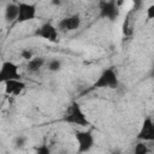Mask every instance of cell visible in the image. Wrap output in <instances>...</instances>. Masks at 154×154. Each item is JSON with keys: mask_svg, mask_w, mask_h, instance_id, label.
Segmentation results:
<instances>
[{"mask_svg": "<svg viewBox=\"0 0 154 154\" xmlns=\"http://www.w3.org/2000/svg\"><path fill=\"white\" fill-rule=\"evenodd\" d=\"M36 13H37V7L35 4L19 2L18 4V16H17L16 20L18 23L30 22L36 18Z\"/></svg>", "mask_w": 154, "mask_h": 154, "instance_id": "obj_4", "label": "cell"}, {"mask_svg": "<svg viewBox=\"0 0 154 154\" xmlns=\"http://www.w3.org/2000/svg\"><path fill=\"white\" fill-rule=\"evenodd\" d=\"M64 122H66L69 124L78 125V126H88L89 125V120L78 102H72V105L67 109V113L64 116Z\"/></svg>", "mask_w": 154, "mask_h": 154, "instance_id": "obj_2", "label": "cell"}, {"mask_svg": "<svg viewBox=\"0 0 154 154\" xmlns=\"http://www.w3.org/2000/svg\"><path fill=\"white\" fill-rule=\"evenodd\" d=\"M60 2H61L60 0H52V4L53 5H60Z\"/></svg>", "mask_w": 154, "mask_h": 154, "instance_id": "obj_20", "label": "cell"}, {"mask_svg": "<svg viewBox=\"0 0 154 154\" xmlns=\"http://www.w3.org/2000/svg\"><path fill=\"white\" fill-rule=\"evenodd\" d=\"M18 78H20L18 65L10 60L4 61L0 66V84L10 79H18Z\"/></svg>", "mask_w": 154, "mask_h": 154, "instance_id": "obj_3", "label": "cell"}, {"mask_svg": "<svg viewBox=\"0 0 154 154\" xmlns=\"http://www.w3.org/2000/svg\"><path fill=\"white\" fill-rule=\"evenodd\" d=\"M118 85H119V79H118L117 72L113 67L105 69L93 84V87L96 89H105V88L116 89V88H118Z\"/></svg>", "mask_w": 154, "mask_h": 154, "instance_id": "obj_1", "label": "cell"}, {"mask_svg": "<svg viewBox=\"0 0 154 154\" xmlns=\"http://www.w3.org/2000/svg\"><path fill=\"white\" fill-rule=\"evenodd\" d=\"M76 141L78 143V152L85 153L89 152L93 146H94V136L93 132L87 130V131H76L75 132Z\"/></svg>", "mask_w": 154, "mask_h": 154, "instance_id": "obj_7", "label": "cell"}, {"mask_svg": "<svg viewBox=\"0 0 154 154\" xmlns=\"http://www.w3.org/2000/svg\"><path fill=\"white\" fill-rule=\"evenodd\" d=\"M20 57L24 59V60H30L31 58H34V53H32V51H30V49H22L20 51Z\"/></svg>", "mask_w": 154, "mask_h": 154, "instance_id": "obj_16", "label": "cell"}, {"mask_svg": "<svg viewBox=\"0 0 154 154\" xmlns=\"http://www.w3.org/2000/svg\"><path fill=\"white\" fill-rule=\"evenodd\" d=\"M143 1L142 0H134V6H135V10H138L141 6H142Z\"/></svg>", "mask_w": 154, "mask_h": 154, "instance_id": "obj_19", "label": "cell"}, {"mask_svg": "<svg viewBox=\"0 0 154 154\" xmlns=\"http://www.w3.org/2000/svg\"><path fill=\"white\" fill-rule=\"evenodd\" d=\"M36 36L43 38V40H47L52 43H55L58 42L59 40V30L57 29V26H54L52 23L47 22V23H43L35 32Z\"/></svg>", "mask_w": 154, "mask_h": 154, "instance_id": "obj_5", "label": "cell"}, {"mask_svg": "<svg viewBox=\"0 0 154 154\" xmlns=\"http://www.w3.org/2000/svg\"><path fill=\"white\" fill-rule=\"evenodd\" d=\"M13 144H14L16 148H23V147L26 144V137L23 136V135L17 136V137L14 138V141H13Z\"/></svg>", "mask_w": 154, "mask_h": 154, "instance_id": "obj_15", "label": "cell"}, {"mask_svg": "<svg viewBox=\"0 0 154 154\" xmlns=\"http://www.w3.org/2000/svg\"><path fill=\"white\" fill-rule=\"evenodd\" d=\"M81 17L78 14H72V16H69V17H65L63 18L59 23H58V26L57 29L63 31V32H67V31H73L76 29L79 28L81 25Z\"/></svg>", "mask_w": 154, "mask_h": 154, "instance_id": "obj_9", "label": "cell"}, {"mask_svg": "<svg viewBox=\"0 0 154 154\" xmlns=\"http://www.w3.org/2000/svg\"><path fill=\"white\" fill-rule=\"evenodd\" d=\"M18 16V4H8L5 7V19L7 23H11L17 19Z\"/></svg>", "mask_w": 154, "mask_h": 154, "instance_id": "obj_12", "label": "cell"}, {"mask_svg": "<svg viewBox=\"0 0 154 154\" xmlns=\"http://www.w3.org/2000/svg\"><path fill=\"white\" fill-rule=\"evenodd\" d=\"M36 152H37L38 154H49V153H51L49 148H48L46 144H42L41 147H38V148L36 149Z\"/></svg>", "mask_w": 154, "mask_h": 154, "instance_id": "obj_18", "label": "cell"}, {"mask_svg": "<svg viewBox=\"0 0 154 154\" xmlns=\"http://www.w3.org/2000/svg\"><path fill=\"white\" fill-rule=\"evenodd\" d=\"M47 69L52 72H58L60 69H61V61L59 59H51L48 61V65H47Z\"/></svg>", "mask_w": 154, "mask_h": 154, "instance_id": "obj_14", "label": "cell"}, {"mask_svg": "<svg viewBox=\"0 0 154 154\" xmlns=\"http://www.w3.org/2000/svg\"><path fill=\"white\" fill-rule=\"evenodd\" d=\"M45 63H46V60L43 58H41V57H34L30 60H28L26 69L30 72H38L41 70V67L45 65Z\"/></svg>", "mask_w": 154, "mask_h": 154, "instance_id": "obj_11", "label": "cell"}, {"mask_svg": "<svg viewBox=\"0 0 154 154\" xmlns=\"http://www.w3.org/2000/svg\"><path fill=\"white\" fill-rule=\"evenodd\" d=\"M26 87V83L23 82L20 78L18 79H10L5 82V93L7 95H19Z\"/></svg>", "mask_w": 154, "mask_h": 154, "instance_id": "obj_10", "label": "cell"}, {"mask_svg": "<svg viewBox=\"0 0 154 154\" xmlns=\"http://www.w3.org/2000/svg\"><path fill=\"white\" fill-rule=\"evenodd\" d=\"M137 140L140 141H154V123H153V119L152 117H146L142 125H141V129L138 131V135H137Z\"/></svg>", "mask_w": 154, "mask_h": 154, "instance_id": "obj_8", "label": "cell"}, {"mask_svg": "<svg viewBox=\"0 0 154 154\" xmlns=\"http://www.w3.org/2000/svg\"><path fill=\"white\" fill-rule=\"evenodd\" d=\"M146 14H147V19H149V20L154 18V5H150L146 10Z\"/></svg>", "mask_w": 154, "mask_h": 154, "instance_id": "obj_17", "label": "cell"}, {"mask_svg": "<svg viewBox=\"0 0 154 154\" xmlns=\"http://www.w3.org/2000/svg\"><path fill=\"white\" fill-rule=\"evenodd\" d=\"M100 16L111 22L116 20L119 16V6L116 0L101 1L100 4Z\"/></svg>", "mask_w": 154, "mask_h": 154, "instance_id": "obj_6", "label": "cell"}, {"mask_svg": "<svg viewBox=\"0 0 154 154\" xmlns=\"http://www.w3.org/2000/svg\"><path fill=\"white\" fill-rule=\"evenodd\" d=\"M134 153H135V154H148V153H149V148L147 147V144L144 143V141H140V142L135 146Z\"/></svg>", "mask_w": 154, "mask_h": 154, "instance_id": "obj_13", "label": "cell"}]
</instances>
